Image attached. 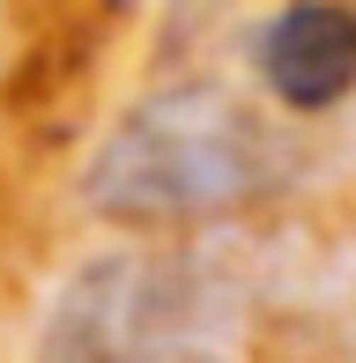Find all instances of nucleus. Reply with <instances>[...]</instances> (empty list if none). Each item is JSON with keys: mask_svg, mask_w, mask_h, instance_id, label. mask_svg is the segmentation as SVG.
Masks as SVG:
<instances>
[{"mask_svg": "<svg viewBox=\"0 0 356 363\" xmlns=\"http://www.w3.org/2000/svg\"><path fill=\"white\" fill-rule=\"evenodd\" d=\"M274 178V141L223 89H164L111 126L89 163V208L119 223H186Z\"/></svg>", "mask_w": 356, "mask_h": 363, "instance_id": "f257e3e1", "label": "nucleus"}, {"mask_svg": "<svg viewBox=\"0 0 356 363\" xmlns=\"http://www.w3.org/2000/svg\"><path fill=\"white\" fill-rule=\"evenodd\" d=\"M260 82L289 111H327L356 89V15L349 8H282L260 23Z\"/></svg>", "mask_w": 356, "mask_h": 363, "instance_id": "f03ea898", "label": "nucleus"}, {"mask_svg": "<svg viewBox=\"0 0 356 363\" xmlns=\"http://www.w3.org/2000/svg\"><path fill=\"white\" fill-rule=\"evenodd\" d=\"M156 296L164 289H134V267H104L89 274V289H74L67 319L52 334V363H193L178 341H156Z\"/></svg>", "mask_w": 356, "mask_h": 363, "instance_id": "7ed1b4c3", "label": "nucleus"}]
</instances>
